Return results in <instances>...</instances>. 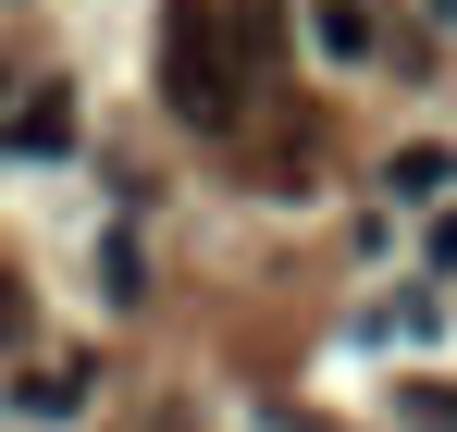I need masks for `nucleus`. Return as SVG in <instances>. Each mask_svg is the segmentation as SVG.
Here are the masks:
<instances>
[{"instance_id": "obj_2", "label": "nucleus", "mask_w": 457, "mask_h": 432, "mask_svg": "<svg viewBox=\"0 0 457 432\" xmlns=\"http://www.w3.org/2000/svg\"><path fill=\"white\" fill-rule=\"evenodd\" d=\"M62 137H75V99H62V87H37V99L0 124V148H25V161H37V148H62Z\"/></svg>"}, {"instance_id": "obj_3", "label": "nucleus", "mask_w": 457, "mask_h": 432, "mask_svg": "<svg viewBox=\"0 0 457 432\" xmlns=\"http://www.w3.org/2000/svg\"><path fill=\"white\" fill-rule=\"evenodd\" d=\"M445 173H457V148H433V137H420V148H395V198H433Z\"/></svg>"}, {"instance_id": "obj_1", "label": "nucleus", "mask_w": 457, "mask_h": 432, "mask_svg": "<svg viewBox=\"0 0 457 432\" xmlns=\"http://www.w3.org/2000/svg\"><path fill=\"white\" fill-rule=\"evenodd\" d=\"M161 99H173L186 124H235V112H247V62H235V25L211 0H173V12H161Z\"/></svg>"}, {"instance_id": "obj_4", "label": "nucleus", "mask_w": 457, "mask_h": 432, "mask_svg": "<svg viewBox=\"0 0 457 432\" xmlns=\"http://www.w3.org/2000/svg\"><path fill=\"white\" fill-rule=\"evenodd\" d=\"M321 50H371V12L359 0H321Z\"/></svg>"}, {"instance_id": "obj_5", "label": "nucleus", "mask_w": 457, "mask_h": 432, "mask_svg": "<svg viewBox=\"0 0 457 432\" xmlns=\"http://www.w3.org/2000/svg\"><path fill=\"white\" fill-rule=\"evenodd\" d=\"M12 334H25V285L0 272V346H12Z\"/></svg>"}]
</instances>
